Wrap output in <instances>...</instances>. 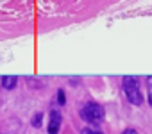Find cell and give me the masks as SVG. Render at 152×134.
Here are the masks:
<instances>
[{
    "label": "cell",
    "instance_id": "9c48e42d",
    "mask_svg": "<svg viewBox=\"0 0 152 134\" xmlns=\"http://www.w3.org/2000/svg\"><path fill=\"white\" fill-rule=\"evenodd\" d=\"M148 104L152 106V88H148Z\"/></svg>",
    "mask_w": 152,
    "mask_h": 134
},
{
    "label": "cell",
    "instance_id": "ba28073f",
    "mask_svg": "<svg viewBox=\"0 0 152 134\" xmlns=\"http://www.w3.org/2000/svg\"><path fill=\"white\" fill-rule=\"evenodd\" d=\"M122 134H138V132H136L134 129H125V130H124Z\"/></svg>",
    "mask_w": 152,
    "mask_h": 134
},
{
    "label": "cell",
    "instance_id": "277c9868",
    "mask_svg": "<svg viewBox=\"0 0 152 134\" xmlns=\"http://www.w3.org/2000/svg\"><path fill=\"white\" fill-rule=\"evenodd\" d=\"M16 82H18L16 77H2V86H4L6 90H13V88L16 86Z\"/></svg>",
    "mask_w": 152,
    "mask_h": 134
},
{
    "label": "cell",
    "instance_id": "8992f818",
    "mask_svg": "<svg viewBox=\"0 0 152 134\" xmlns=\"http://www.w3.org/2000/svg\"><path fill=\"white\" fill-rule=\"evenodd\" d=\"M41 118H43V114L38 113V114L32 118V125H34V127H39V125H41Z\"/></svg>",
    "mask_w": 152,
    "mask_h": 134
},
{
    "label": "cell",
    "instance_id": "52a82bcc",
    "mask_svg": "<svg viewBox=\"0 0 152 134\" xmlns=\"http://www.w3.org/2000/svg\"><path fill=\"white\" fill-rule=\"evenodd\" d=\"M81 134H102L100 130H93V129H83Z\"/></svg>",
    "mask_w": 152,
    "mask_h": 134
},
{
    "label": "cell",
    "instance_id": "5b68a950",
    "mask_svg": "<svg viewBox=\"0 0 152 134\" xmlns=\"http://www.w3.org/2000/svg\"><path fill=\"white\" fill-rule=\"evenodd\" d=\"M57 102H59L61 106H64V102H66V97H64V91H63V90L57 91Z\"/></svg>",
    "mask_w": 152,
    "mask_h": 134
},
{
    "label": "cell",
    "instance_id": "30bf717a",
    "mask_svg": "<svg viewBox=\"0 0 152 134\" xmlns=\"http://www.w3.org/2000/svg\"><path fill=\"white\" fill-rule=\"evenodd\" d=\"M147 84H148V88H152V77H147Z\"/></svg>",
    "mask_w": 152,
    "mask_h": 134
},
{
    "label": "cell",
    "instance_id": "6da1fadb",
    "mask_svg": "<svg viewBox=\"0 0 152 134\" xmlns=\"http://www.w3.org/2000/svg\"><path fill=\"white\" fill-rule=\"evenodd\" d=\"M124 91H125L127 100L132 106H141L143 97L140 91V81L136 77H124Z\"/></svg>",
    "mask_w": 152,
    "mask_h": 134
},
{
    "label": "cell",
    "instance_id": "7a4b0ae2",
    "mask_svg": "<svg viewBox=\"0 0 152 134\" xmlns=\"http://www.w3.org/2000/svg\"><path fill=\"white\" fill-rule=\"evenodd\" d=\"M81 116H83V120L99 125V123L102 122V118H104V109H102V106H99V104H95V102H88V104L81 109Z\"/></svg>",
    "mask_w": 152,
    "mask_h": 134
},
{
    "label": "cell",
    "instance_id": "3957f363",
    "mask_svg": "<svg viewBox=\"0 0 152 134\" xmlns=\"http://www.w3.org/2000/svg\"><path fill=\"white\" fill-rule=\"evenodd\" d=\"M61 125V114L59 111H52L50 113V123H48V134H57Z\"/></svg>",
    "mask_w": 152,
    "mask_h": 134
}]
</instances>
